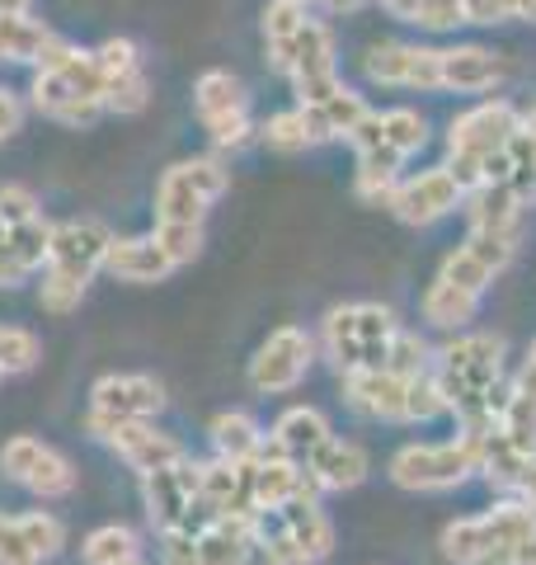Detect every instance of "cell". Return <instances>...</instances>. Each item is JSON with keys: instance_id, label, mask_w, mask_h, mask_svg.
I'll return each mask as SVG.
<instances>
[{"instance_id": "1", "label": "cell", "mask_w": 536, "mask_h": 565, "mask_svg": "<svg viewBox=\"0 0 536 565\" xmlns=\"http://www.w3.org/2000/svg\"><path fill=\"white\" fill-rule=\"evenodd\" d=\"M442 556L452 565H536V514L523 500H504L475 519L447 523Z\"/></svg>"}, {"instance_id": "2", "label": "cell", "mask_w": 536, "mask_h": 565, "mask_svg": "<svg viewBox=\"0 0 536 565\" xmlns=\"http://www.w3.org/2000/svg\"><path fill=\"white\" fill-rule=\"evenodd\" d=\"M29 99L43 118L66 122V128H89L99 114H109L104 109V81H99L95 52H85L66 39L52 43L43 66H33Z\"/></svg>"}, {"instance_id": "3", "label": "cell", "mask_w": 536, "mask_h": 565, "mask_svg": "<svg viewBox=\"0 0 536 565\" xmlns=\"http://www.w3.org/2000/svg\"><path fill=\"white\" fill-rule=\"evenodd\" d=\"M114 232L99 217H71L52 226V250H47V269L39 282V302L52 316H66L85 302L89 278L104 269V259L114 250Z\"/></svg>"}, {"instance_id": "4", "label": "cell", "mask_w": 536, "mask_h": 565, "mask_svg": "<svg viewBox=\"0 0 536 565\" xmlns=\"http://www.w3.org/2000/svg\"><path fill=\"white\" fill-rule=\"evenodd\" d=\"M396 334H400V321L390 307L349 302L325 316L320 344H325V359L349 377V373H363V367H386Z\"/></svg>"}, {"instance_id": "5", "label": "cell", "mask_w": 536, "mask_h": 565, "mask_svg": "<svg viewBox=\"0 0 536 565\" xmlns=\"http://www.w3.org/2000/svg\"><path fill=\"white\" fill-rule=\"evenodd\" d=\"M255 546L264 565H320L334 546V527L315 494L255 519Z\"/></svg>"}, {"instance_id": "6", "label": "cell", "mask_w": 536, "mask_h": 565, "mask_svg": "<svg viewBox=\"0 0 536 565\" xmlns=\"http://www.w3.org/2000/svg\"><path fill=\"white\" fill-rule=\"evenodd\" d=\"M141 500L160 533H203L212 523V509L203 504V467L193 457L141 476Z\"/></svg>"}, {"instance_id": "7", "label": "cell", "mask_w": 536, "mask_h": 565, "mask_svg": "<svg viewBox=\"0 0 536 565\" xmlns=\"http://www.w3.org/2000/svg\"><path fill=\"white\" fill-rule=\"evenodd\" d=\"M480 471V438L461 434L447 444H409L390 457V481L400 490H452Z\"/></svg>"}, {"instance_id": "8", "label": "cell", "mask_w": 536, "mask_h": 565, "mask_svg": "<svg viewBox=\"0 0 536 565\" xmlns=\"http://www.w3.org/2000/svg\"><path fill=\"white\" fill-rule=\"evenodd\" d=\"M231 189V170L217 156H193L160 174L156 184V222H203L207 207Z\"/></svg>"}, {"instance_id": "9", "label": "cell", "mask_w": 536, "mask_h": 565, "mask_svg": "<svg viewBox=\"0 0 536 565\" xmlns=\"http://www.w3.org/2000/svg\"><path fill=\"white\" fill-rule=\"evenodd\" d=\"M165 411V386L147 373H109L89 386V415H85V429L95 438H109L118 424H132V419H151Z\"/></svg>"}, {"instance_id": "10", "label": "cell", "mask_w": 536, "mask_h": 565, "mask_svg": "<svg viewBox=\"0 0 536 565\" xmlns=\"http://www.w3.org/2000/svg\"><path fill=\"white\" fill-rule=\"evenodd\" d=\"M0 471H6L14 486H24L29 494H39V500H57V494L76 490V467H71V457H62L57 448L43 444V438H33V434H20L0 448Z\"/></svg>"}, {"instance_id": "11", "label": "cell", "mask_w": 536, "mask_h": 565, "mask_svg": "<svg viewBox=\"0 0 536 565\" xmlns=\"http://www.w3.org/2000/svg\"><path fill=\"white\" fill-rule=\"evenodd\" d=\"M315 363V340L301 326H278L249 359V386L264 396L292 392V386L311 373Z\"/></svg>"}, {"instance_id": "12", "label": "cell", "mask_w": 536, "mask_h": 565, "mask_svg": "<svg viewBox=\"0 0 536 565\" xmlns=\"http://www.w3.org/2000/svg\"><path fill=\"white\" fill-rule=\"evenodd\" d=\"M523 128V118H517V109L508 99H490L480 104V109L461 114L452 122V132H447V156L452 161H471V166H485L494 151L508 147V137Z\"/></svg>"}, {"instance_id": "13", "label": "cell", "mask_w": 536, "mask_h": 565, "mask_svg": "<svg viewBox=\"0 0 536 565\" xmlns=\"http://www.w3.org/2000/svg\"><path fill=\"white\" fill-rule=\"evenodd\" d=\"M99 62V81H104V109L109 114H141L151 104V81H147V62L132 39H104L95 47Z\"/></svg>"}, {"instance_id": "14", "label": "cell", "mask_w": 536, "mask_h": 565, "mask_svg": "<svg viewBox=\"0 0 536 565\" xmlns=\"http://www.w3.org/2000/svg\"><path fill=\"white\" fill-rule=\"evenodd\" d=\"M363 71L377 85H405V90H442L438 52L409 43H377L363 52Z\"/></svg>"}, {"instance_id": "15", "label": "cell", "mask_w": 536, "mask_h": 565, "mask_svg": "<svg viewBox=\"0 0 536 565\" xmlns=\"http://www.w3.org/2000/svg\"><path fill=\"white\" fill-rule=\"evenodd\" d=\"M461 199H467L461 184L447 174V166H438V170H424L419 180H400L386 207L396 212L405 226H428V222L447 217V212H452Z\"/></svg>"}, {"instance_id": "16", "label": "cell", "mask_w": 536, "mask_h": 565, "mask_svg": "<svg viewBox=\"0 0 536 565\" xmlns=\"http://www.w3.org/2000/svg\"><path fill=\"white\" fill-rule=\"evenodd\" d=\"M409 382L400 373H386V367H363V373L344 377V396L357 415L367 419H386V424H405V405H409Z\"/></svg>"}, {"instance_id": "17", "label": "cell", "mask_w": 536, "mask_h": 565, "mask_svg": "<svg viewBox=\"0 0 536 565\" xmlns=\"http://www.w3.org/2000/svg\"><path fill=\"white\" fill-rule=\"evenodd\" d=\"M203 504L212 519H249L255 523V462H207L203 467Z\"/></svg>"}, {"instance_id": "18", "label": "cell", "mask_w": 536, "mask_h": 565, "mask_svg": "<svg viewBox=\"0 0 536 565\" xmlns=\"http://www.w3.org/2000/svg\"><path fill=\"white\" fill-rule=\"evenodd\" d=\"M122 462H128L132 471H160V467H174V462H184V444L179 438H170V434H160L151 419H132V424H118V429L104 438Z\"/></svg>"}, {"instance_id": "19", "label": "cell", "mask_w": 536, "mask_h": 565, "mask_svg": "<svg viewBox=\"0 0 536 565\" xmlns=\"http://www.w3.org/2000/svg\"><path fill=\"white\" fill-rule=\"evenodd\" d=\"M307 494H320L311 486V476L301 471L288 457H274V452H259L255 457V519L259 514H278L282 504L292 500H307Z\"/></svg>"}, {"instance_id": "20", "label": "cell", "mask_w": 536, "mask_h": 565, "mask_svg": "<svg viewBox=\"0 0 536 565\" xmlns=\"http://www.w3.org/2000/svg\"><path fill=\"white\" fill-rule=\"evenodd\" d=\"M330 434V419L315 411V405H292V411H282L278 424H274V434H268V444L264 452H274V457H288V462L297 467H307V457L325 444Z\"/></svg>"}, {"instance_id": "21", "label": "cell", "mask_w": 536, "mask_h": 565, "mask_svg": "<svg viewBox=\"0 0 536 565\" xmlns=\"http://www.w3.org/2000/svg\"><path fill=\"white\" fill-rule=\"evenodd\" d=\"M301 471L311 476L315 490H353L367 481V452L349 444V438H325V444L307 457Z\"/></svg>"}, {"instance_id": "22", "label": "cell", "mask_w": 536, "mask_h": 565, "mask_svg": "<svg viewBox=\"0 0 536 565\" xmlns=\"http://www.w3.org/2000/svg\"><path fill=\"white\" fill-rule=\"evenodd\" d=\"M438 76H442V90L480 95V90H494L504 66H499V57L485 47H447V52H438Z\"/></svg>"}, {"instance_id": "23", "label": "cell", "mask_w": 536, "mask_h": 565, "mask_svg": "<svg viewBox=\"0 0 536 565\" xmlns=\"http://www.w3.org/2000/svg\"><path fill=\"white\" fill-rule=\"evenodd\" d=\"M104 274H114L118 282H160L174 274V264L151 236H128V241H114Z\"/></svg>"}, {"instance_id": "24", "label": "cell", "mask_w": 536, "mask_h": 565, "mask_svg": "<svg viewBox=\"0 0 536 565\" xmlns=\"http://www.w3.org/2000/svg\"><path fill=\"white\" fill-rule=\"evenodd\" d=\"M467 212H471V232H490V236H508L517 241V226H523V203L513 199L508 184H480L467 193Z\"/></svg>"}, {"instance_id": "25", "label": "cell", "mask_w": 536, "mask_h": 565, "mask_svg": "<svg viewBox=\"0 0 536 565\" xmlns=\"http://www.w3.org/2000/svg\"><path fill=\"white\" fill-rule=\"evenodd\" d=\"M52 43H57V33L43 20H33V14H0V62L43 66Z\"/></svg>"}, {"instance_id": "26", "label": "cell", "mask_w": 536, "mask_h": 565, "mask_svg": "<svg viewBox=\"0 0 536 565\" xmlns=\"http://www.w3.org/2000/svg\"><path fill=\"white\" fill-rule=\"evenodd\" d=\"M255 556V523L212 519L199 533V565H249Z\"/></svg>"}, {"instance_id": "27", "label": "cell", "mask_w": 536, "mask_h": 565, "mask_svg": "<svg viewBox=\"0 0 536 565\" xmlns=\"http://www.w3.org/2000/svg\"><path fill=\"white\" fill-rule=\"evenodd\" d=\"M307 24H311V14L301 0H268L264 6V47H268V62H274L282 76H288V62H292L297 39Z\"/></svg>"}, {"instance_id": "28", "label": "cell", "mask_w": 536, "mask_h": 565, "mask_svg": "<svg viewBox=\"0 0 536 565\" xmlns=\"http://www.w3.org/2000/svg\"><path fill=\"white\" fill-rule=\"evenodd\" d=\"M307 109V128H311V141H339V137H353L357 132V122H363L372 109L363 104V95L357 90H339L330 95L325 104H301Z\"/></svg>"}, {"instance_id": "29", "label": "cell", "mask_w": 536, "mask_h": 565, "mask_svg": "<svg viewBox=\"0 0 536 565\" xmlns=\"http://www.w3.org/2000/svg\"><path fill=\"white\" fill-rule=\"evenodd\" d=\"M193 109H199L203 128H212V122L249 114V95H245V85L231 76V71H203L199 85H193Z\"/></svg>"}, {"instance_id": "30", "label": "cell", "mask_w": 536, "mask_h": 565, "mask_svg": "<svg viewBox=\"0 0 536 565\" xmlns=\"http://www.w3.org/2000/svg\"><path fill=\"white\" fill-rule=\"evenodd\" d=\"M207 434H212V448H217L222 462H255L268 444V434L245 411H222Z\"/></svg>"}, {"instance_id": "31", "label": "cell", "mask_w": 536, "mask_h": 565, "mask_svg": "<svg viewBox=\"0 0 536 565\" xmlns=\"http://www.w3.org/2000/svg\"><path fill=\"white\" fill-rule=\"evenodd\" d=\"M494 434L504 438L513 452H523L527 462H536V392H527L523 382L508 386V401H504V415H499Z\"/></svg>"}, {"instance_id": "32", "label": "cell", "mask_w": 536, "mask_h": 565, "mask_svg": "<svg viewBox=\"0 0 536 565\" xmlns=\"http://www.w3.org/2000/svg\"><path fill=\"white\" fill-rule=\"evenodd\" d=\"M480 311V297L475 292H461L452 282H433V288L424 292V321L433 330H467Z\"/></svg>"}, {"instance_id": "33", "label": "cell", "mask_w": 536, "mask_h": 565, "mask_svg": "<svg viewBox=\"0 0 536 565\" xmlns=\"http://www.w3.org/2000/svg\"><path fill=\"white\" fill-rule=\"evenodd\" d=\"M504 161H508V174H504V184L513 189V199L517 203H536V141L517 128L508 137V147H504Z\"/></svg>"}, {"instance_id": "34", "label": "cell", "mask_w": 536, "mask_h": 565, "mask_svg": "<svg viewBox=\"0 0 536 565\" xmlns=\"http://www.w3.org/2000/svg\"><path fill=\"white\" fill-rule=\"evenodd\" d=\"M85 565H128L141 556V546H137V533L132 527H122V523H109V527H95V533L85 537Z\"/></svg>"}, {"instance_id": "35", "label": "cell", "mask_w": 536, "mask_h": 565, "mask_svg": "<svg viewBox=\"0 0 536 565\" xmlns=\"http://www.w3.org/2000/svg\"><path fill=\"white\" fill-rule=\"evenodd\" d=\"M43 359V344L33 330L20 326H0V377H20Z\"/></svg>"}, {"instance_id": "36", "label": "cell", "mask_w": 536, "mask_h": 565, "mask_svg": "<svg viewBox=\"0 0 536 565\" xmlns=\"http://www.w3.org/2000/svg\"><path fill=\"white\" fill-rule=\"evenodd\" d=\"M259 137L268 141L274 151H307V147H315L311 141V128H307V109H282V114H274L268 122H259Z\"/></svg>"}, {"instance_id": "37", "label": "cell", "mask_w": 536, "mask_h": 565, "mask_svg": "<svg viewBox=\"0 0 536 565\" xmlns=\"http://www.w3.org/2000/svg\"><path fill=\"white\" fill-rule=\"evenodd\" d=\"M151 241L170 255V264L179 269V264L199 259V250H203V222H156Z\"/></svg>"}, {"instance_id": "38", "label": "cell", "mask_w": 536, "mask_h": 565, "mask_svg": "<svg viewBox=\"0 0 536 565\" xmlns=\"http://www.w3.org/2000/svg\"><path fill=\"white\" fill-rule=\"evenodd\" d=\"M377 128H382V141H386V147H390V151H400L405 161L424 147V118H419L415 109H386V114H377Z\"/></svg>"}, {"instance_id": "39", "label": "cell", "mask_w": 536, "mask_h": 565, "mask_svg": "<svg viewBox=\"0 0 536 565\" xmlns=\"http://www.w3.org/2000/svg\"><path fill=\"white\" fill-rule=\"evenodd\" d=\"M433 353H428V344L419 340V334H409L405 326H400V334H396V344H390V359H386V373H400V377H428L433 373Z\"/></svg>"}, {"instance_id": "40", "label": "cell", "mask_w": 536, "mask_h": 565, "mask_svg": "<svg viewBox=\"0 0 536 565\" xmlns=\"http://www.w3.org/2000/svg\"><path fill=\"white\" fill-rule=\"evenodd\" d=\"M20 533H24V542L33 546V556H39V561H52V556L62 552V542H66V527L52 519V514H43V509L20 514Z\"/></svg>"}, {"instance_id": "41", "label": "cell", "mask_w": 536, "mask_h": 565, "mask_svg": "<svg viewBox=\"0 0 536 565\" xmlns=\"http://www.w3.org/2000/svg\"><path fill=\"white\" fill-rule=\"evenodd\" d=\"M442 282H452V288H461V292H485L490 282H494V274L480 264L471 250H457V255H447V264H442V274H438Z\"/></svg>"}, {"instance_id": "42", "label": "cell", "mask_w": 536, "mask_h": 565, "mask_svg": "<svg viewBox=\"0 0 536 565\" xmlns=\"http://www.w3.org/2000/svg\"><path fill=\"white\" fill-rule=\"evenodd\" d=\"M461 250H471L490 274H504V269H508V259H513V250H517V241H508V236H490V232H471V241L461 245Z\"/></svg>"}, {"instance_id": "43", "label": "cell", "mask_w": 536, "mask_h": 565, "mask_svg": "<svg viewBox=\"0 0 536 565\" xmlns=\"http://www.w3.org/2000/svg\"><path fill=\"white\" fill-rule=\"evenodd\" d=\"M160 565H199V533H160Z\"/></svg>"}, {"instance_id": "44", "label": "cell", "mask_w": 536, "mask_h": 565, "mask_svg": "<svg viewBox=\"0 0 536 565\" xmlns=\"http://www.w3.org/2000/svg\"><path fill=\"white\" fill-rule=\"evenodd\" d=\"M415 24H424V29H457V24H467V14H461L457 0H424Z\"/></svg>"}, {"instance_id": "45", "label": "cell", "mask_w": 536, "mask_h": 565, "mask_svg": "<svg viewBox=\"0 0 536 565\" xmlns=\"http://www.w3.org/2000/svg\"><path fill=\"white\" fill-rule=\"evenodd\" d=\"M467 24H504L508 20V6L504 0H457Z\"/></svg>"}, {"instance_id": "46", "label": "cell", "mask_w": 536, "mask_h": 565, "mask_svg": "<svg viewBox=\"0 0 536 565\" xmlns=\"http://www.w3.org/2000/svg\"><path fill=\"white\" fill-rule=\"evenodd\" d=\"M20 122H24V104L14 99L6 85H0V147H6L14 132H20Z\"/></svg>"}, {"instance_id": "47", "label": "cell", "mask_w": 536, "mask_h": 565, "mask_svg": "<svg viewBox=\"0 0 536 565\" xmlns=\"http://www.w3.org/2000/svg\"><path fill=\"white\" fill-rule=\"evenodd\" d=\"M517 500H523L532 514H536V462L523 471V481H517Z\"/></svg>"}, {"instance_id": "48", "label": "cell", "mask_w": 536, "mask_h": 565, "mask_svg": "<svg viewBox=\"0 0 536 565\" xmlns=\"http://www.w3.org/2000/svg\"><path fill=\"white\" fill-rule=\"evenodd\" d=\"M382 6H386L390 14H396V20H409V24H415V20H419V6H424V0H382Z\"/></svg>"}, {"instance_id": "49", "label": "cell", "mask_w": 536, "mask_h": 565, "mask_svg": "<svg viewBox=\"0 0 536 565\" xmlns=\"http://www.w3.org/2000/svg\"><path fill=\"white\" fill-rule=\"evenodd\" d=\"M508 6V20H532L536 24V0H504Z\"/></svg>"}, {"instance_id": "50", "label": "cell", "mask_w": 536, "mask_h": 565, "mask_svg": "<svg viewBox=\"0 0 536 565\" xmlns=\"http://www.w3.org/2000/svg\"><path fill=\"white\" fill-rule=\"evenodd\" d=\"M33 0H0V14H29Z\"/></svg>"}, {"instance_id": "51", "label": "cell", "mask_w": 536, "mask_h": 565, "mask_svg": "<svg viewBox=\"0 0 536 565\" xmlns=\"http://www.w3.org/2000/svg\"><path fill=\"white\" fill-rule=\"evenodd\" d=\"M320 6H325V10H334V14H349V10H357V6H363V0H320Z\"/></svg>"}, {"instance_id": "52", "label": "cell", "mask_w": 536, "mask_h": 565, "mask_svg": "<svg viewBox=\"0 0 536 565\" xmlns=\"http://www.w3.org/2000/svg\"><path fill=\"white\" fill-rule=\"evenodd\" d=\"M523 132H527V137H532V141H536V109H532V114H527V118H523Z\"/></svg>"}, {"instance_id": "53", "label": "cell", "mask_w": 536, "mask_h": 565, "mask_svg": "<svg viewBox=\"0 0 536 565\" xmlns=\"http://www.w3.org/2000/svg\"><path fill=\"white\" fill-rule=\"evenodd\" d=\"M6 533H10V519H6V514H0V542H6Z\"/></svg>"}, {"instance_id": "54", "label": "cell", "mask_w": 536, "mask_h": 565, "mask_svg": "<svg viewBox=\"0 0 536 565\" xmlns=\"http://www.w3.org/2000/svg\"><path fill=\"white\" fill-rule=\"evenodd\" d=\"M527 363H532V367H536V340H532V353H527Z\"/></svg>"}, {"instance_id": "55", "label": "cell", "mask_w": 536, "mask_h": 565, "mask_svg": "<svg viewBox=\"0 0 536 565\" xmlns=\"http://www.w3.org/2000/svg\"><path fill=\"white\" fill-rule=\"evenodd\" d=\"M128 565H147V561H141V556H137V561H128Z\"/></svg>"}, {"instance_id": "56", "label": "cell", "mask_w": 536, "mask_h": 565, "mask_svg": "<svg viewBox=\"0 0 536 565\" xmlns=\"http://www.w3.org/2000/svg\"><path fill=\"white\" fill-rule=\"evenodd\" d=\"M301 6H307V0H301Z\"/></svg>"}]
</instances>
